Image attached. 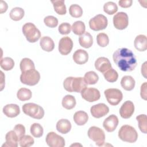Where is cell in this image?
Returning a JSON list of instances; mask_svg holds the SVG:
<instances>
[{"instance_id": "40", "label": "cell", "mask_w": 147, "mask_h": 147, "mask_svg": "<svg viewBox=\"0 0 147 147\" xmlns=\"http://www.w3.org/2000/svg\"><path fill=\"white\" fill-rule=\"evenodd\" d=\"M19 144L21 147H29L33 145L34 139L29 135H24L19 139Z\"/></svg>"}, {"instance_id": "35", "label": "cell", "mask_w": 147, "mask_h": 147, "mask_svg": "<svg viewBox=\"0 0 147 147\" xmlns=\"http://www.w3.org/2000/svg\"><path fill=\"white\" fill-rule=\"evenodd\" d=\"M105 79L109 82L113 83L117 80L118 78V72L113 68H110L103 74Z\"/></svg>"}, {"instance_id": "28", "label": "cell", "mask_w": 147, "mask_h": 147, "mask_svg": "<svg viewBox=\"0 0 147 147\" xmlns=\"http://www.w3.org/2000/svg\"><path fill=\"white\" fill-rule=\"evenodd\" d=\"M55 12L59 15H64L67 13L66 7L64 0L51 1Z\"/></svg>"}, {"instance_id": "38", "label": "cell", "mask_w": 147, "mask_h": 147, "mask_svg": "<svg viewBox=\"0 0 147 147\" xmlns=\"http://www.w3.org/2000/svg\"><path fill=\"white\" fill-rule=\"evenodd\" d=\"M103 10L107 14L112 15L117 11L118 6L115 3L109 1L105 3L103 6Z\"/></svg>"}, {"instance_id": "24", "label": "cell", "mask_w": 147, "mask_h": 147, "mask_svg": "<svg viewBox=\"0 0 147 147\" xmlns=\"http://www.w3.org/2000/svg\"><path fill=\"white\" fill-rule=\"evenodd\" d=\"M79 42L80 46L85 48H90L93 44V37L91 34L86 32L79 37Z\"/></svg>"}, {"instance_id": "22", "label": "cell", "mask_w": 147, "mask_h": 147, "mask_svg": "<svg viewBox=\"0 0 147 147\" xmlns=\"http://www.w3.org/2000/svg\"><path fill=\"white\" fill-rule=\"evenodd\" d=\"M40 45L42 50L47 52H51L55 48L54 42L49 36L42 37L40 39Z\"/></svg>"}, {"instance_id": "11", "label": "cell", "mask_w": 147, "mask_h": 147, "mask_svg": "<svg viewBox=\"0 0 147 147\" xmlns=\"http://www.w3.org/2000/svg\"><path fill=\"white\" fill-rule=\"evenodd\" d=\"M45 141L47 145L51 147H64L65 146L64 138L53 131L48 133Z\"/></svg>"}, {"instance_id": "16", "label": "cell", "mask_w": 147, "mask_h": 147, "mask_svg": "<svg viewBox=\"0 0 147 147\" xmlns=\"http://www.w3.org/2000/svg\"><path fill=\"white\" fill-rule=\"evenodd\" d=\"M119 123L118 117L114 114H111L106 118L103 122V126L108 132H112L115 130Z\"/></svg>"}, {"instance_id": "31", "label": "cell", "mask_w": 147, "mask_h": 147, "mask_svg": "<svg viewBox=\"0 0 147 147\" xmlns=\"http://www.w3.org/2000/svg\"><path fill=\"white\" fill-rule=\"evenodd\" d=\"M83 78L86 83L89 85L95 84L99 80V76L97 74L92 71L86 72Z\"/></svg>"}, {"instance_id": "3", "label": "cell", "mask_w": 147, "mask_h": 147, "mask_svg": "<svg viewBox=\"0 0 147 147\" xmlns=\"http://www.w3.org/2000/svg\"><path fill=\"white\" fill-rule=\"evenodd\" d=\"M118 137L123 141L134 143L137 140L138 133L136 130L131 126L125 125L119 130Z\"/></svg>"}, {"instance_id": "29", "label": "cell", "mask_w": 147, "mask_h": 147, "mask_svg": "<svg viewBox=\"0 0 147 147\" xmlns=\"http://www.w3.org/2000/svg\"><path fill=\"white\" fill-rule=\"evenodd\" d=\"M25 11L23 9L19 7L13 8L10 12V17L12 20L17 21L21 20L24 16Z\"/></svg>"}, {"instance_id": "46", "label": "cell", "mask_w": 147, "mask_h": 147, "mask_svg": "<svg viewBox=\"0 0 147 147\" xmlns=\"http://www.w3.org/2000/svg\"><path fill=\"white\" fill-rule=\"evenodd\" d=\"M146 87H147V83L146 82H144L143 84H142L141 86V92L140 95L142 99L144 100H146L147 94H146Z\"/></svg>"}, {"instance_id": "15", "label": "cell", "mask_w": 147, "mask_h": 147, "mask_svg": "<svg viewBox=\"0 0 147 147\" xmlns=\"http://www.w3.org/2000/svg\"><path fill=\"white\" fill-rule=\"evenodd\" d=\"M134 111V106L130 100L125 102L119 109V114L122 118L127 119L131 117Z\"/></svg>"}, {"instance_id": "47", "label": "cell", "mask_w": 147, "mask_h": 147, "mask_svg": "<svg viewBox=\"0 0 147 147\" xmlns=\"http://www.w3.org/2000/svg\"><path fill=\"white\" fill-rule=\"evenodd\" d=\"M7 9V5L6 2L3 1H1V4H0V10H1V13H3L5 12Z\"/></svg>"}, {"instance_id": "42", "label": "cell", "mask_w": 147, "mask_h": 147, "mask_svg": "<svg viewBox=\"0 0 147 147\" xmlns=\"http://www.w3.org/2000/svg\"><path fill=\"white\" fill-rule=\"evenodd\" d=\"M44 24L49 28H55L57 26L58 20L53 16H48L44 19Z\"/></svg>"}, {"instance_id": "27", "label": "cell", "mask_w": 147, "mask_h": 147, "mask_svg": "<svg viewBox=\"0 0 147 147\" xmlns=\"http://www.w3.org/2000/svg\"><path fill=\"white\" fill-rule=\"evenodd\" d=\"M76 103L75 98L71 95H67L64 96L61 102L63 107L67 110H71L74 108Z\"/></svg>"}, {"instance_id": "1", "label": "cell", "mask_w": 147, "mask_h": 147, "mask_svg": "<svg viewBox=\"0 0 147 147\" xmlns=\"http://www.w3.org/2000/svg\"><path fill=\"white\" fill-rule=\"evenodd\" d=\"M113 61L122 71L130 72L133 71L137 65V60L133 52L126 48L117 49L113 55Z\"/></svg>"}, {"instance_id": "33", "label": "cell", "mask_w": 147, "mask_h": 147, "mask_svg": "<svg viewBox=\"0 0 147 147\" xmlns=\"http://www.w3.org/2000/svg\"><path fill=\"white\" fill-rule=\"evenodd\" d=\"M72 30L74 34L76 35H82L85 32L86 26L83 22L81 21H77L73 23L72 26Z\"/></svg>"}, {"instance_id": "45", "label": "cell", "mask_w": 147, "mask_h": 147, "mask_svg": "<svg viewBox=\"0 0 147 147\" xmlns=\"http://www.w3.org/2000/svg\"><path fill=\"white\" fill-rule=\"evenodd\" d=\"M133 3L132 0H121L118 1L119 5L123 8L129 7L131 6Z\"/></svg>"}, {"instance_id": "14", "label": "cell", "mask_w": 147, "mask_h": 147, "mask_svg": "<svg viewBox=\"0 0 147 147\" xmlns=\"http://www.w3.org/2000/svg\"><path fill=\"white\" fill-rule=\"evenodd\" d=\"M90 112L94 118H99L106 115L109 112V108L105 103H98L91 107Z\"/></svg>"}, {"instance_id": "21", "label": "cell", "mask_w": 147, "mask_h": 147, "mask_svg": "<svg viewBox=\"0 0 147 147\" xmlns=\"http://www.w3.org/2000/svg\"><path fill=\"white\" fill-rule=\"evenodd\" d=\"M135 48L138 51H145L147 49V39L146 36L144 34L138 35L134 41Z\"/></svg>"}, {"instance_id": "37", "label": "cell", "mask_w": 147, "mask_h": 147, "mask_svg": "<svg viewBox=\"0 0 147 147\" xmlns=\"http://www.w3.org/2000/svg\"><path fill=\"white\" fill-rule=\"evenodd\" d=\"M30 131L33 137L39 138L42 136L44 130L42 126L40 124L38 123H34L30 126Z\"/></svg>"}, {"instance_id": "34", "label": "cell", "mask_w": 147, "mask_h": 147, "mask_svg": "<svg viewBox=\"0 0 147 147\" xmlns=\"http://www.w3.org/2000/svg\"><path fill=\"white\" fill-rule=\"evenodd\" d=\"M138 122V127L141 132L146 134L147 133V117L145 114H140L136 117Z\"/></svg>"}, {"instance_id": "43", "label": "cell", "mask_w": 147, "mask_h": 147, "mask_svg": "<svg viewBox=\"0 0 147 147\" xmlns=\"http://www.w3.org/2000/svg\"><path fill=\"white\" fill-rule=\"evenodd\" d=\"M71 26L69 23L63 22L59 25L58 30L61 34H68L71 32Z\"/></svg>"}, {"instance_id": "12", "label": "cell", "mask_w": 147, "mask_h": 147, "mask_svg": "<svg viewBox=\"0 0 147 147\" xmlns=\"http://www.w3.org/2000/svg\"><path fill=\"white\" fill-rule=\"evenodd\" d=\"M82 98L89 102H93L100 99V94L99 91L95 88L86 87L81 92Z\"/></svg>"}, {"instance_id": "48", "label": "cell", "mask_w": 147, "mask_h": 147, "mask_svg": "<svg viewBox=\"0 0 147 147\" xmlns=\"http://www.w3.org/2000/svg\"><path fill=\"white\" fill-rule=\"evenodd\" d=\"M146 61H145L141 66V73H142V75L145 77V78H146Z\"/></svg>"}, {"instance_id": "44", "label": "cell", "mask_w": 147, "mask_h": 147, "mask_svg": "<svg viewBox=\"0 0 147 147\" xmlns=\"http://www.w3.org/2000/svg\"><path fill=\"white\" fill-rule=\"evenodd\" d=\"M13 130L16 132L19 139L20 137L25 135V126L21 124H17L15 125V126L14 127Z\"/></svg>"}, {"instance_id": "36", "label": "cell", "mask_w": 147, "mask_h": 147, "mask_svg": "<svg viewBox=\"0 0 147 147\" xmlns=\"http://www.w3.org/2000/svg\"><path fill=\"white\" fill-rule=\"evenodd\" d=\"M1 67L5 71H9L13 69L14 66V60L9 57L1 58L0 63Z\"/></svg>"}, {"instance_id": "20", "label": "cell", "mask_w": 147, "mask_h": 147, "mask_svg": "<svg viewBox=\"0 0 147 147\" xmlns=\"http://www.w3.org/2000/svg\"><path fill=\"white\" fill-rule=\"evenodd\" d=\"M3 113L7 117H16L20 113V107L16 104H7L3 107Z\"/></svg>"}, {"instance_id": "18", "label": "cell", "mask_w": 147, "mask_h": 147, "mask_svg": "<svg viewBox=\"0 0 147 147\" xmlns=\"http://www.w3.org/2000/svg\"><path fill=\"white\" fill-rule=\"evenodd\" d=\"M6 142L2 145V147H17L19 142V138L14 130L8 131L5 136Z\"/></svg>"}, {"instance_id": "49", "label": "cell", "mask_w": 147, "mask_h": 147, "mask_svg": "<svg viewBox=\"0 0 147 147\" xmlns=\"http://www.w3.org/2000/svg\"><path fill=\"white\" fill-rule=\"evenodd\" d=\"M1 91H2L5 86V76L2 71H1Z\"/></svg>"}, {"instance_id": "25", "label": "cell", "mask_w": 147, "mask_h": 147, "mask_svg": "<svg viewBox=\"0 0 147 147\" xmlns=\"http://www.w3.org/2000/svg\"><path fill=\"white\" fill-rule=\"evenodd\" d=\"M135 80L129 75H126L122 77L121 80V85L122 87L126 91L132 90L135 86Z\"/></svg>"}, {"instance_id": "9", "label": "cell", "mask_w": 147, "mask_h": 147, "mask_svg": "<svg viewBox=\"0 0 147 147\" xmlns=\"http://www.w3.org/2000/svg\"><path fill=\"white\" fill-rule=\"evenodd\" d=\"M108 24L107 18L103 14H97L89 21V26L91 29L99 31L105 29Z\"/></svg>"}, {"instance_id": "4", "label": "cell", "mask_w": 147, "mask_h": 147, "mask_svg": "<svg viewBox=\"0 0 147 147\" xmlns=\"http://www.w3.org/2000/svg\"><path fill=\"white\" fill-rule=\"evenodd\" d=\"M22 111L26 115L37 119H40L44 115L43 108L34 103H25L22 106Z\"/></svg>"}, {"instance_id": "32", "label": "cell", "mask_w": 147, "mask_h": 147, "mask_svg": "<svg viewBox=\"0 0 147 147\" xmlns=\"http://www.w3.org/2000/svg\"><path fill=\"white\" fill-rule=\"evenodd\" d=\"M32 92L31 91L26 88H20L17 93V98L21 101H25L29 100L32 98Z\"/></svg>"}, {"instance_id": "10", "label": "cell", "mask_w": 147, "mask_h": 147, "mask_svg": "<svg viewBox=\"0 0 147 147\" xmlns=\"http://www.w3.org/2000/svg\"><path fill=\"white\" fill-rule=\"evenodd\" d=\"M113 24L115 28L119 30H123L126 28L129 24L127 14L125 12H118L113 17Z\"/></svg>"}, {"instance_id": "23", "label": "cell", "mask_w": 147, "mask_h": 147, "mask_svg": "<svg viewBox=\"0 0 147 147\" xmlns=\"http://www.w3.org/2000/svg\"><path fill=\"white\" fill-rule=\"evenodd\" d=\"M71 129V123L67 119H61L56 123L57 130L61 134L68 133Z\"/></svg>"}, {"instance_id": "39", "label": "cell", "mask_w": 147, "mask_h": 147, "mask_svg": "<svg viewBox=\"0 0 147 147\" xmlns=\"http://www.w3.org/2000/svg\"><path fill=\"white\" fill-rule=\"evenodd\" d=\"M69 12L72 17L79 18L83 14V9L79 5L77 4H73L69 6Z\"/></svg>"}, {"instance_id": "7", "label": "cell", "mask_w": 147, "mask_h": 147, "mask_svg": "<svg viewBox=\"0 0 147 147\" xmlns=\"http://www.w3.org/2000/svg\"><path fill=\"white\" fill-rule=\"evenodd\" d=\"M87 134L90 139L94 141L96 145L100 146L104 144L105 134L103 130L100 128L96 126H91L89 128Z\"/></svg>"}, {"instance_id": "17", "label": "cell", "mask_w": 147, "mask_h": 147, "mask_svg": "<svg viewBox=\"0 0 147 147\" xmlns=\"http://www.w3.org/2000/svg\"><path fill=\"white\" fill-rule=\"evenodd\" d=\"M95 67L99 72L103 74L107 70L111 68V64L109 60L105 57H100L95 61Z\"/></svg>"}, {"instance_id": "8", "label": "cell", "mask_w": 147, "mask_h": 147, "mask_svg": "<svg viewBox=\"0 0 147 147\" xmlns=\"http://www.w3.org/2000/svg\"><path fill=\"white\" fill-rule=\"evenodd\" d=\"M105 95L108 103L112 106L118 105L123 98V94L118 88H108L104 91Z\"/></svg>"}, {"instance_id": "2", "label": "cell", "mask_w": 147, "mask_h": 147, "mask_svg": "<svg viewBox=\"0 0 147 147\" xmlns=\"http://www.w3.org/2000/svg\"><path fill=\"white\" fill-rule=\"evenodd\" d=\"M63 86L64 89L68 92H80L87 87V84L83 78L69 76L64 80Z\"/></svg>"}, {"instance_id": "30", "label": "cell", "mask_w": 147, "mask_h": 147, "mask_svg": "<svg viewBox=\"0 0 147 147\" xmlns=\"http://www.w3.org/2000/svg\"><path fill=\"white\" fill-rule=\"evenodd\" d=\"M20 69L22 72L26 71L35 69V66L33 61L29 58H24L21 60L20 64Z\"/></svg>"}, {"instance_id": "19", "label": "cell", "mask_w": 147, "mask_h": 147, "mask_svg": "<svg viewBox=\"0 0 147 147\" xmlns=\"http://www.w3.org/2000/svg\"><path fill=\"white\" fill-rule=\"evenodd\" d=\"M72 58L76 64L80 65L84 64L88 60V54L85 50L79 49L74 53Z\"/></svg>"}, {"instance_id": "26", "label": "cell", "mask_w": 147, "mask_h": 147, "mask_svg": "<svg viewBox=\"0 0 147 147\" xmlns=\"http://www.w3.org/2000/svg\"><path fill=\"white\" fill-rule=\"evenodd\" d=\"M88 119V115L85 111H78L74 115V120L76 124L79 126L84 125Z\"/></svg>"}, {"instance_id": "5", "label": "cell", "mask_w": 147, "mask_h": 147, "mask_svg": "<svg viewBox=\"0 0 147 147\" xmlns=\"http://www.w3.org/2000/svg\"><path fill=\"white\" fill-rule=\"evenodd\" d=\"M22 30L26 40L29 42H35L41 37L40 31L33 23L28 22L24 24L22 26Z\"/></svg>"}, {"instance_id": "13", "label": "cell", "mask_w": 147, "mask_h": 147, "mask_svg": "<svg viewBox=\"0 0 147 147\" xmlns=\"http://www.w3.org/2000/svg\"><path fill=\"white\" fill-rule=\"evenodd\" d=\"M73 48V41L72 39L68 37H62L59 42V51L62 55L69 54Z\"/></svg>"}, {"instance_id": "6", "label": "cell", "mask_w": 147, "mask_h": 147, "mask_svg": "<svg viewBox=\"0 0 147 147\" xmlns=\"http://www.w3.org/2000/svg\"><path fill=\"white\" fill-rule=\"evenodd\" d=\"M40 79V74L35 69L22 72L20 76V81L21 83L30 86L37 84Z\"/></svg>"}, {"instance_id": "41", "label": "cell", "mask_w": 147, "mask_h": 147, "mask_svg": "<svg viewBox=\"0 0 147 147\" xmlns=\"http://www.w3.org/2000/svg\"><path fill=\"white\" fill-rule=\"evenodd\" d=\"M96 41L98 45L101 47H105L109 43V38L106 33H100L96 36Z\"/></svg>"}]
</instances>
